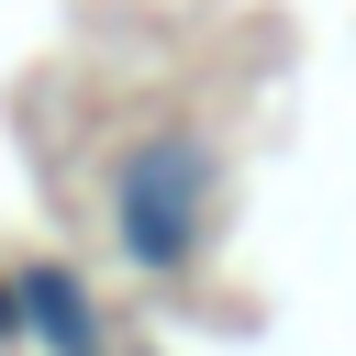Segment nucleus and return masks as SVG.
Wrapping results in <instances>:
<instances>
[{
    "label": "nucleus",
    "mask_w": 356,
    "mask_h": 356,
    "mask_svg": "<svg viewBox=\"0 0 356 356\" xmlns=\"http://www.w3.org/2000/svg\"><path fill=\"white\" fill-rule=\"evenodd\" d=\"M211 222V145L200 134H145L122 156V256L134 267H189Z\"/></svg>",
    "instance_id": "1"
},
{
    "label": "nucleus",
    "mask_w": 356,
    "mask_h": 356,
    "mask_svg": "<svg viewBox=\"0 0 356 356\" xmlns=\"http://www.w3.org/2000/svg\"><path fill=\"white\" fill-rule=\"evenodd\" d=\"M11 300H22V323L56 345V356H100V323H89V289L67 278V267H22L11 278Z\"/></svg>",
    "instance_id": "2"
},
{
    "label": "nucleus",
    "mask_w": 356,
    "mask_h": 356,
    "mask_svg": "<svg viewBox=\"0 0 356 356\" xmlns=\"http://www.w3.org/2000/svg\"><path fill=\"white\" fill-rule=\"evenodd\" d=\"M11 323H22V300H11V278H0V334H11Z\"/></svg>",
    "instance_id": "3"
}]
</instances>
